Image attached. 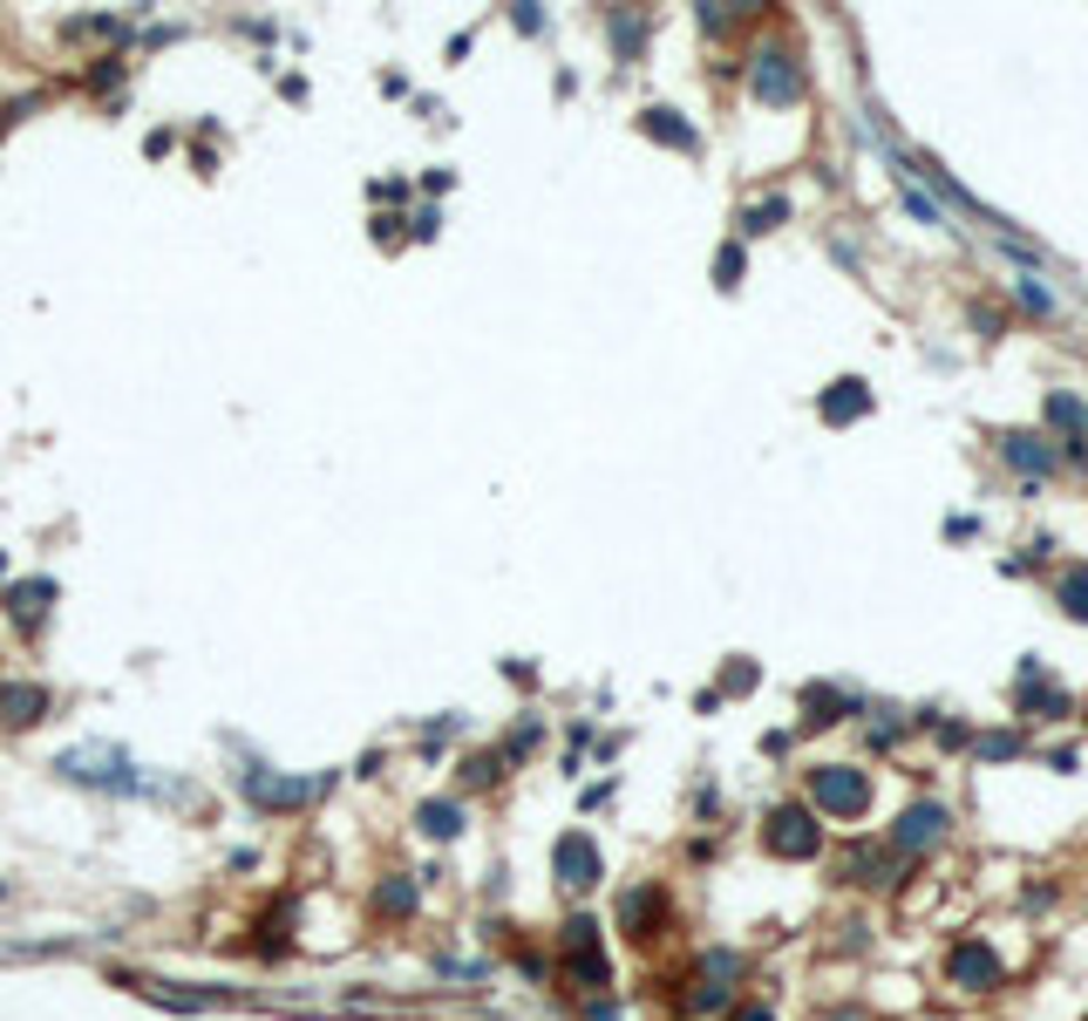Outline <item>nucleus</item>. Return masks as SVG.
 <instances>
[{"mask_svg": "<svg viewBox=\"0 0 1088 1021\" xmlns=\"http://www.w3.org/2000/svg\"><path fill=\"white\" fill-rule=\"evenodd\" d=\"M809 811L824 818H864L870 811V777L850 763H816L809 770Z\"/></svg>", "mask_w": 1088, "mask_h": 1021, "instance_id": "f257e3e1", "label": "nucleus"}, {"mask_svg": "<svg viewBox=\"0 0 1088 1021\" xmlns=\"http://www.w3.org/2000/svg\"><path fill=\"white\" fill-rule=\"evenodd\" d=\"M762 844H769L776 858H816V851H824V824H816L809 803H776L769 824H762Z\"/></svg>", "mask_w": 1088, "mask_h": 1021, "instance_id": "f03ea898", "label": "nucleus"}, {"mask_svg": "<svg viewBox=\"0 0 1088 1021\" xmlns=\"http://www.w3.org/2000/svg\"><path fill=\"white\" fill-rule=\"evenodd\" d=\"M748 89H755L762 102H776V110H789V102L803 96L796 56H789V48H755V56H748Z\"/></svg>", "mask_w": 1088, "mask_h": 1021, "instance_id": "7ed1b4c3", "label": "nucleus"}, {"mask_svg": "<svg viewBox=\"0 0 1088 1021\" xmlns=\"http://www.w3.org/2000/svg\"><path fill=\"white\" fill-rule=\"evenodd\" d=\"M946 981H953L959 994H994V988L1007 981V967H1000V953H994L987 940H959V947L946 953Z\"/></svg>", "mask_w": 1088, "mask_h": 1021, "instance_id": "20e7f679", "label": "nucleus"}, {"mask_svg": "<svg viewBox=\"0 0 1088 1021\" xmlns=\"http://www.w3.org/2000/svg\"><path fill=\"white\" fill-rule=\"evenodd\" d=\"M946 803H933V797H925V803H905V818L891 824V851L898 858H918V851H933V844H946Z\"/></svg>", "mask_w": 1088, "mask_h": 1021, "instance_id": "39448f33", "label": "nucleus"}, {"mask_svg": "<svg viewBox=\"0 0 1088 1021\" xmlns=\"http://www.w3.org/2000/svg\"><path fill=\"white\" fill-rule=\"evenodd\" d=\"M552 872H558V885H565V892H592L606 865H598V844H592L585 831H565V838L552 844Z\"/></svg>", "mask_w": 1088, "mask_h": 1021, "instance_id": "423d86ee", "label": "nucleus"}, {"mask_svg": "<svg viewBox=\"0 0 1088 1021\" xmlns=\"http://www.w3.org/2000/svg\"><path fill=\"white\" fill-rule=\"evenodd\" d=\"M48 715V688H34V681H8L0 688V722L8 729H34Z\"/></svg>", "mask_w": 1088, "mask_h": 1021, "instance_id": "0eeeda50", "label": "nucleus"}, {"mask_svg": "<svg viewBox=\"0 0 1088 1021\" xmlns=\"http://www.w3.org/2000/svg\"><path fill=\"white\" fill-rule=\"evenodd\" d=\"M864 409H870V389L857 382V374L830 382V389H824V402H816V416H824V422H837V429H844V422H857Z\"/></svg>", "mask_w": 1088, "mask_h": 1021, "instance_id": "6e6552de", "label": "nucleus"}, {"mask_svg": "<svg viewBox=\"0 0 1088 1021\" xmlns=\"http://www.w3.org/2000/svg\"><path fill=\"white\" fill-rule=\"evenodd\" d=\"M661 892H653V885H633L626 899H619V927L633 933V940H653V927H661Z\"/></svg>", "mask_w": 1088, "mask_h": 1021, "instance_id": "1a4fd4ad", "label": "nucleus"}, {"mask_svg": "<svg viewBox=\"0 0 1088 1021\" xmlns=\"http://www.w3.org/2000/svg\"><path fill=\"white\" fill-rule=\"evenodd\" d=\"M1048 422L1068 437V457H1075V463H1088V409H1081L1075 396H1048Z\"/></svg>", "mask_w": 1088, "mask_h": 1021, "instance_id": "9d476101", "label": "nucleus"}, {"mask_svg": "<svg viewBox=\"0 0 1088 1021\" xmlns=\"http://www.w3.org/2000/svg\"><path fill=\"white\" fill-rule=\"evenodd\" d=\"M415 824H422V838L450 844V838L463 831V803H456V797H422V803H415Z\"/></svg>", "mask_w": 1088, "mask_h": 1021, "instance_id": "9b49d317", "label": "nucleus"}, {"mask_svg": "<svg viewBox=\"0 0 1088 1021\" xmlns=\"http://www.w3.org/2000/svg\"><path fill=\"white\" fill-rule=\"evenodd\" d=\"M239 790L259 797V803H272V811H286V803H306L313 797V783H280V777H265V770H245Z\"/></svg>", "mask_w": 1088, "mask_h": 1021, "instance_id": "f8f14e48", "label": "nucleus"}, {"mask_svg": "<svg viewBox=\"0 0 1088 1021\" xmlns=\"http://www.w3.org/2000/svg\"><path fill=\"white\" fill-rule=\"evenodd\" d=\"M639 130H646L653 143H667V150H694V143H701V137L681 123V110H646V117H639Z\"/></svg>", "mask_w": 1088, "mask_h": 1021, "instance_id": "ddd939ff", "label": "nucleus"}, {"mask_svg": "<svg viewBox=\"0 0 1088 1021\" xmlns=\"http://www.w3.org/2000/svg\"><path fill=\"white\" fill-rule=\"evenodd\" d=\"M844 879H850V885H891V879H885V851L850 844V851H844Z\"/></svg>", "mask_w": 1088, "mask_h": 1021, "instance_id": "4468645a", "label": "nucleus"}, {"mask_svg": "<svg viewBox=\"0 0 1088 1021\" xmlns=\"http://www.w3.org/2000/svg\"><path fill=\"white\" fill-rule=\"evenodd\" d=\"M374 912H381V920H409V912H415V879H381L374 885Z\"/></svg>", "mask_w": 1088, "mask_h": 1021, "instance_id": "2eb2a0df", "label": "nucleus"}, {"mask_svg": "<svg viewBox=\"0 0 1088 1021\" xmlns=\"http://www.w3.org/2000/svg\"><path fill=\"white\" fill-rule=\"evenodd\" d=\"M803 709H809V729H830V722H844V694L837 688H803Z\"/></svg>", "mask_w": 1088, "mask_h": 1021, "instance_id": "dca6fc26", "label": "nucleus"}, {"mask_svg": "<svg viewBox=\"0 0 1088 1021\" xmlns=\"http://www.w3.org/2000/svg\"><path fill=\"white\" fill-rule=\"evenodd\" d=\"M1000 450H1007V463H1014V470H1034V477H1041V470H1055L1048 443H1034V437H1007Z\"/></svg>", "mask_w": 1088, "mask_h": 1021, "instance_id": "f3484780", "label": "nucleus"}, {"mask_svg": "<svg viewBox=\"0 0 1088 1021\" xmlns=\"http://www.w3.org/2000/svg\"><path fill=\"white\" fill-rule=\"evenodd\" d=\"M54 600V585L48 579H34V585H14V593H8V607H14V620L28 627V620H41V607Z\"/></svg>", "mask_w": 1088, "mask_h": 1021, "instance_id": "a211bd4d", "label": "nucleus"}, {"mask_svg": "<svg viewBox=\"0 0 1088 1021\" xmlns=\"http://www.w3.org/2000/svg\"><path fill=\"white\" fill-rule=\"evenodd\" d=\"M783 219H789V198H762V204L742 211V232H776Z\"/></svg>", "mask_w": 1088, "mask_h": 1021, "instance_id": "6ab92c4d", "label": "nucleus"}, {"mask_svg": "<svg viewBox=\"0 0 1088 1021\" xmlns=\"http://www.w3.org/2000/svg\"><path fill=\"white\" fill-rule=\"evenodd\" d=\"M470 790H490V783H497L504 777V757H490V749H483V757H463V770H456Z\"/></svg>", "mask_w": 1088, "mask_h": 1021, "instance_id": "aec40b11", "label": "nucleus"}, {"mask_svg": "<svg viewBox=\"0 0 1088 1021\" xmlns=\"http://www.w3.org/2000/svg\"><path fill=\"white\" fill-rule=\"evenodd\" d=\"M1061 613H1068V620H1088V565H1075V572L1061 579Z\"/></svg>", "mask_w": 1088, "mask_h": 1021, "instance_id": "412c9836", "label": "nucleus"}, {"mask_svg": "<svg viewBox=\"0 0 1088 1021\" xmlns=\"http://www.w3.org/2000/svg\"><path fill=\"white\" fill-rule=\"evenodd\" d=\"M687 1008H694V1014H722V1008H728V981H707V974H701V988L687 994Z\"/></svg>", "mask_w": 1088, "mask_h": 1021, "instance_id": "4be33fe9", "label": "nucleus"}, {"mask_svg": "<svg viewBox=\"0 0 1088 1021\" xmlns=\"http://www.w3.org/2000/svg\"><path fill=\"white\" fill-rule=\"evenodd\" d=\"M715 287H722V293L742 287V246H722V252H715Z\"/></svg>", "mask_w": 1088, "mask_h": 1021, "instance_id": "5701e85b", "label": "nucleus"}, {"mask_svg": "<svg viewBox=\"0 0 1088 1021\" xmlns=\"http://www.w3.org/2000/svg\"><path fill=\"white\" fill-rule=\"evenodd\" d=\"M979 757H987V763H1007V757H1020V735H1014V729H994V735H979Z\"/></svg>", "mask_w": 1088, "mask_h": 1021, "instance_id": "b1692460", "label": "nucleus"}, {"mask_svg": "<svg viewBox=\"0 0 1088 1021\" xmlns=\"http://www.w3.org/2000/svg\"><path fill=\"white\" fill-rule=\"evenodd\" d=\"M1020 307H1034V313H1048V307H1055V293H1048L1041 280H1034V273H1027V280H1020Z\"/></svg>", "mask_w": 1088, "mask_h": 1021, "instance_id": "393cba45", "label": "nucleus"}, {"mask_svg": "<svg viewBox=\"0 0 1088 1021\" xmlns=\"http://www.w3.org/2000/svg\"><path fill=\"white\" fill-rule=\"evenodd\" d=\"M905 204L918 211V219H925V226H946V219H939V204H933V198H925V191H911V184H905Z\"/></svg>", "mask_w": 1088, "mask_h": 1021, "instance_id": "a878e982", "label": "nucleus"}, {"mask_svg": "<svg viewBox=\"0 0 1088 1021\" xmlns=\"http://www.w3.org/2000/svg\"><path fill=\"white\" fill-rule=\"evenodd\" d=\"M735 1021H776V1014H769V1008H742Z\"/></svg>", "mask_w": 1088, "mask_h": 1021, "instance_id": "bb28decb", "label": "nucleus"}]
</instances>
